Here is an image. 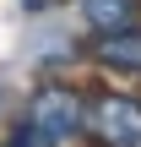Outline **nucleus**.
<instances>
[{"label":"nucleus","instance_id":"1","mask_svg":"<svg viewBox=\"0 0 141 147\" xmlns=\"http://www.w3.org/2000/svg\"><path fill=\"white\" fill-rule=\"evenodd\" d=\"M22 131L33 147H71L87 131V98L65 82H49L27 98V115H22Z\"/></svg>","mask_w":141,"mask_h":147},{"label":"nucleus","instance_id":"2","mask_svg":"<svg viewBox=\"0 0 141 147\" xmlns=\"http://www.w3.org/2000/svg\"><path fill=\"white\" fill-rule=\"evenodd\" d=\"M87 131L103 147H141V98L136 93H98V98H87Z\"/></svg>","mask_w":141,"mask_h":147},{"label":"nucleus","instance_id":"3","mask_svg":"<svg viewBox=\"0 0 141 147\" xmlns=\"http://www.w3.org/2000/svg\"><path fill=\"white\" fill-rule=\"evenodd\" d=\"M92 60L103 71H120V76H141V22L136 27H120V33H103L92 44Z\"/></svg>","mask_w":141,"mask_h":147},{"label":"nucleus","instance_id":"4","mask_svg":"<svg viewBox=\"0 0 141 147\" xmlns=\"http://www.w3.org/2000/svg\"><path fill=\"white\" fill-rule=\"evenodd\" d=\"M76 5H82V22L92 27V38L141 22V0H76Z\"/></svg>","mask_w":141,"mask_h":147},{"label":"nucleus","instance_id":"5","mask_svg":"<svg viewBox=\"0 0 141 147\" xmlns=\"http://www.w3.org/2000/svg\"><path fill=\"white\" fill-rule=\"evenodd\" d=\"M22 5H27V11H49L54 0H22Z\"/></svg>","mask_w":141,"mask_h":147}]
</instances>
